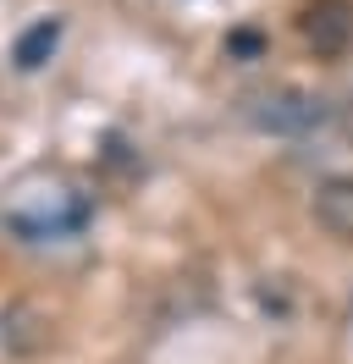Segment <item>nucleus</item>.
Listing matches in <instances>:
<instances>
[{
  "label": "nucleus",
  "mask_w": 353,
  "mask_h": 364,
  "mask_svg": "<svg viewBox=\"0 0 353 364\" xmlns=\"http://www.w3.org/2000/svg\"><path fill=\"white\" fill-rule=\"evenodd\" d=\"M226 45L238 50V55H260V50H265V39H260V33H248V28H243V33H232Z\"/></svg>",
  "instance_id": "6"
},
{
  "label": "nucleus",
  "mask_w": 353,
  "mask_h": 364,
  "mask_svg": "<svg viewBox=\"0 0 353 364\" xmlns=\"http://www.w3.org/2000/svg\"><path fill=\"white\" fill-rule=\"evenodd\" d=\"M298 33H304V45L315 50L320 61L348 55V45H353V0H309L304 11H298Z\"/></svg>",
  "instance_id": "3"
},
{
  "label": "nucleus",
  "mask_w": 353,
  "mask_h": 364,
  "mask_svg": "<svg viewBox=\"0 0 353 364\" xmlns=\"http://www.w3.org/2000/svg\"><path fill=\"white\" fill-rule=\"evenodd\" d=\"M56 45H61V23H50V17H44V23H33L17 39V55H11V61H17L22 72H39L44 61L56 55Z\"/></svg>",
  "instance_id": "5"
},
{
  "label": "nucleus",
  "mask_w": 353,
  "mask_h": 364,
  "mask_svg": "<svg viewBox=\"0 0 353 364\" xmlns=\"http://www.w3.org/2000/svg\"><path fill=\"white\" fill-rule=\"evenodd\" d=\"M88 215H94V205H88L83 193H72V188H22L17 205L6 210V227L17 232L22 243H50V237H72V232L88 227Z\"/></svg>",
  "instance_id": "1"
},
{
  "label": "nucleus",
  "mask_w": 353,
  "mask_h": 364,
  "mask_svg": "<svg viewBox=\"0 0 353 364\" xmlns=\"http://www.w3.org/2000/svg\"><path fill=\"white\" fill-rule=\"evenodd\" d=\"M315 221L331 232V237H342V243H353V177H326L320 188H315Z\"/></svg>",
  "instance_id": "4"
},
{
  "label": "nucleus",
  "mask_w": 353,
  "mask_h": 364,
  "mask_svg": "<svg viewBox=\"0 0 353 364\" xmlns=\"http://www.w3.org/2000/svg\"><path fill=\"white\" fill-rule=\"evenodd\" d=\"M248 122L265 133H309L326 122V100L304 89H265L248 100Z\"/></svg>",
  "instance_id": "2"
}]
</instances>
